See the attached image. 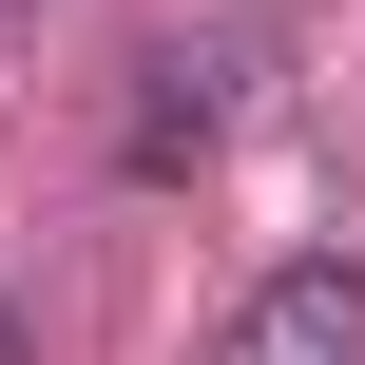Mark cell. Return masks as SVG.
Wrapping results in <instances>:
<instances>
[{
  "mask_svg": "<svg viewBox=\"0 0 365 365\" xmlns=\"http://www.w3.org/2000/svg\"><path fill=\"white\" fill-rule=\"evenodd\" d=\"M231 96H250V19H212V38H154V58H135V115H115V173H135V192H173V173L231 135Z\"/></svg>",
  "mask_w": 365,
  "mask_h": 365,
  "instance_id": "1",
  "label": "cell"
},
{
  "mask_svg": "<svg viewBox=\"0 0 365 365\" xmlns=\"http://www.w3.org/2000/svg\"><path fill=\"white\" fill-rule=\"evenodd\" d=\"M0 365H38V327H19V308H0Z\"/></svg>",
  "mask_w": 365,
  "mask_h": 365,
  "instance_id": "3",
  "label": "cell"
},
{
  "mask_svg": "<svg viewBox=\"0 0 365 365\" xmlns=\"http://www.w3.org/2000/svg\"><path fill=\"white\" fill-rule=\"evenodd\" d=\"M212 365H365V250H289V269H250L231 327H212Z\"/></svg>",
  "mask_w": 365,
  "mask_h": 365,
  "instance_id": "2",
  "label": "cell"
}]
</instances>
